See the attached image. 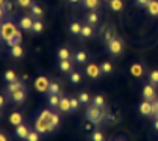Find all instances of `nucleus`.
<instances>
[{
    "label": "nucleus",
    "instance_id": "f3484780",
    "mask_svg": "<svg viewBox=\"0 0 158 141\" xmlns=\"http://www.w3.org/2000/svg\"><path fill=\"white\" fill-rule=\"evenodd\" d=\"M81 28H83V24L80 20H72L69 24V35L74 36V38H78L80 33H81Z\"/></svg>",
    "mask_w": 158,
    "mask_h": 141
},
{
    "label": "nucleus",
    "instance_id": "9d476101",
    "mask_svg": "<svg viewBox=\"0 0 158 141\" xmlns=\"http://www.w3.org/2000/svg\"><path fill=\"white\" fill-rule=\"evenodd\" d=\"M72 60H74V63H75V64L83 66V64H88V61H89V55H88V52H86V50L80 49V50L74 52Z\"/></svg>",
    "mask_w": 158,
    "mask_h": 141
},
{
    "label": "nucleus",
    "instance_id": "6e6552de",
    "mask_svg": "<svg viewBox=\"0 0 158 141\" xmlns=\"http://www.w3.org/2000/svg\"><path fill=\"white\" fill-rule=\"evenodd\" d=\"M30 130H31V127L27 122H22L20 126L14 127V136L17 139H20V141H27V136H28Z\"/></svg>",
    "mask_w": 158,
    "mask_h": 141
},
{
    "label": "nucleus",
    "instance_id": "dca6fc26",
    "mask_svg": "<svg viewBox=\"0 0 158 141\" xmlns=\"http://www.w3.org/2000/svg\"><path fill=\"white\" fill-rule=\"evenodd\" d=\"M58 111H60V113H64V114L72 113V108H71V97L61 96V102H60V108H58Z\"/></svg>",
    "mask_w": 158,
    "mask_h": 141
},
{
    "label": "nucleus",
    "instance_id": "2f4dec72",
    "mask_svg": "<svg viewBox=\"0 0 158 141\" xmlns=\"http://www.w3.org/2000/svg\"><path fill=\"white\" fill-rule=\"evenodd\" d=\"M61 102V96H47V105L52 110H58Z\"/></svg>",
    "mask_w": 158,
    "mask_h": 141
},
{
    "label": "nucleus",
    "instance_id": "8fccbe9b",
    "mask_svg": "<svg viewBox=\"0 0 158 141\" xmlns=\"http://www.w3.org/2000/svg\"><path fill=\"white\" fill-rule=\"evenodd\" d=\"M103 2H110V0H103Z\"/></svg>",
    "mask_w": 158,
    "mask_h": 141
},
{
    "label": "nucleus",
    "instance_id": "cd10ccee",
    "mask_svg": "<svg viewBox=\"0 0 158 141\" xmlns=\"http://www.w3.org/2000/svg\"><path fill=\"white\" fill-rule=\"evenodd\" d=\"M30 14H31L35 19H42L44 10H42V6H41L39 3H33V5L30 6Z\"/></svg>",
    "mask_w": 158,
    "mask_h": 141
},
{
    "label": "nucleus",
    "instance_id": "423d86ee",
    "mask_svg": "<svg viewBox=\"0 0 158 141\" xmlns=\"http://www.w3.org/2000/svg\"><path fill=\"white\" fill-rule=\"evenodd\" d=\"M156 86H153L150 82L144 83L143 85V99L144 100H149V102H153L155 99H158V94H156Z\"/></svg>",
    "mask_w": 158,
    "mask_h": 141
},
{
    "label": "nucleus",
    "instance_id": "a878e982",
    "mask_svg": "<svg viewBox=\"0 0 158 141\" xmlns=\"http://www.w3.org/2000/svg\"><path fill=\"white\" fill-rule=\"evenodd\" d=\"M102 41H103V44L106 45L111 39H114L116 38V35H114V32H113V28H110V27H105L103 30H102Z\"/></svg>",
    "mask_w": 158,
    "mask_h": 141
},
{
    "label": "nucleus",
    "instance_id": "e433bc0d",
    "mask_svg": "<svg viewBox=\"0 0 158 141\" xmlns=\"http://www.w3.org/2000/svg\"><path fill=\"white\" fill-rule=\"evenodd\" d=\"M3 79H5V83H11V82H16L19 77H17V74L14 72L13 69H6L5 74H3Z\"/></svg>",
    "mask_w": 158,
    "mask_h": 141
},
{
    "label": "nucleus",
    "instance_id": "20e7f679",
    "mask_svg": "<svg viewBox=\"0 0 158 141\" xmlns=\"http://www.w3.org/2000/svg\"><path fill=\"white\" fill-rule=\"evenodd\" d=\"M27 96H28V88L24 86V88L14 91L13 94H10V96H6V97L10 99V102H13V104H16V105H22V104H25Z\"/></svg>",
    "mask_w": 158,
    "mask_h": 141
},
{
    "label": "nucleus",
    "instance_id": "b1692460",
    "mask_svg": "<svg viewBox=\"0 0 158 141\" xmlns=\"http://www.w3.org/2000/svg\"><path fill=\"white\" fill-rule=\"evenodd\" d=\"M47 96H63V89L58 82H50V86L47 89Z\"/></svg>",
    "mask_w": 158,
    "mask_h": 141
},
{
    "label": "nucleus",
    "instance_id": "412c9836",
    "mask_svg": "<svg viewBox=\"0 0 158 141\" xmlns=\"http://www.w3.org/2000/svg\"><path fill=\"white\" fill-rule=\"evenodd\" d=\"M72 52L69 50V47H60L56 50V60L61 61V60H72Z\"/></svg>",
    "mask_w": 158,
    "mask_h": 141
},
{
    "label": "nucleus",
    "instance_id": "0eeeda50",
    "mask_svg": "<svg viewBox=\"0 0 158 141\" xmlns=\"http://www.w3.org/2000/svg\"><path fill=\"white\" fill-rule=\"evenodd\" d=\"M50 79L47 77V75H38L36 79H35V89L38 91V92H46L47 94V89H49V86H50Z\"/></svg>",
    "mask_w": 158,
    "mask_h": 141
},
{
    "label": "nucleus",
    "instance_id": "9b49d317",
    "mask_svg": "<svg viewBox=\"0 0 158 141\" xmlns=\"http://www.w3.org/2000/svg\"><path fill=\"white\" fill-rule=\"evenodd\" d=\"M67 82H69L71 85H74V86L81 85V82H83V70H80V69H74L72 72L67 75Z\"/></svg>",
    "mask_w": 158,
    "mask_h": 141
},
{
    "label": "nucleus",
    "instance_id": "aec40b11",
    "mask_svg": "<svg viewBox=\"0 0 158 141\" xmlns=\"http://www.w3.org/2000/svg\"><path fill=\"white\" fill-rule=\"evenodd\" d=\"M85 19H86V24L96 27V25H99V22H100V14L97 13V10H94V11H91V13H88Z\"/></svg>",
    "mask_w": 158,
    "mask_h": 141
},
{
    "label": "nucleus",
    "instance_id": "58836bf2",
    "mask_svg": "<svg viewBox=\"0 0 158 141\" xmlns=\"http://www.w3.org/2000/svg\"><path fill=\"white\" fill-rule=\"evenodd\" d=\"M71 97V108H72V113H77L78 110H80V100H78V97L77 96H69Z\"/></svg>",
    "mask_w": 158,
    "mask_h": 141
},
{
    "label": "nucleus",
    "instance_id": "a19ab883",
    "mask_svg": "<svg viewBox=\"0 0 158 141\" xmlns=\"http://www.w3.org/2000/svg\"><path fill=\"white\" fill-rule=\"evenodd\" d=\"M103 118H105V122H108V124H114V122H116L114 116L111 114V111H110L108 108H105V110H103Z\"/></svg>",
    "mask_w": 158,
    "mask_h": 141
},
{
    "label": "nucleus",
    "instance_id": "ea45409f",
    "mask_svg": "<svg viewBox=\"0 0 158 141\" xmlns=\"http://www.w3.org/2000/svg\"><path fill=\"white\" fill-rule=\"evenodd\" d=\"M27 141H41V133L36 129H31L28 136H27Z\"/></svg>",
    "mask_w": 158,
    "mask_h": 141
},
{
    "label": "nucleus",
    "instance_id": "f704fd0d",
    "mask_svg": "<svg viewBox=\"0 0 158 141\" xmlns=\"http://www.w3.org/2000/svg\"><path fill=\"white\" fill-rule=\"evenodd\" d=\"M100 70H102V75H110L113 74V70H114V67H113V63L111 61H103L100 64Z\"/></svg>",
    "mask_w": 158,
    "mask_h": 141
},
{
    "label": "nucleus",
    "instance_id": "c03bdc74",
    "mask_svg": "<svg viewBox=\"0 0 158 141\" xmlns=\"http://www.w3.org/2000/svg\"><path fill=\"white\" fill-rule=\"evenodd\" d=\"M135 3H136L138 6H143V8H146V6L150 3V0H135Z\"/></svg>",
    "mask_w": 158,
    "mask_h": 141
},
{
    "label": "nucleus",
    "instance_id": "6ab92c4d",
    "mask_svg": "<svg viewBox=\"0 0 158 141\" xmlns=\"http://www.w3.org/2000/svg\"><path fill=\"white\" fill-rule=\"evenodd\" d=\"M24 55H25V52H24V47H22L20 44L10 47V57H11V58H14V60H20Z\"/></svg>",
    "mask_w": 158,
    "mask_h": 141
},
{
    "label": "nucleus",
    "instance_id": "de8ad7c7",
    "mask_svg": "<svg viewBox=\"0 0 158 141\" xmlns=\"http://www.w3.org/2000/svg\"><path fill=\"white\" fill-rule=\"evenodd\" d=\"M71 5H75V3H78V2H81V0H67Z\"/></svg>",
    "mask_w": 158,
    "mask_h": 141
},
{
    "label": "nucleus",
    "instance_id": "1a4fd4ad",
    "mask_svg": "<svg viewBox=\"0 0 158 141\" xmlns=\"http://www.w3.org/2000/svg\"><path fill=\"white\" fill-rule=\"evenodd\" d=\"M33 22H35V17L30 14V16H22L19 19V28L25 33H31V27H33Z\"/></svg>",
    "mask_w": 158,
    "mask_h": 141
},
{
    "label": "nucleus",
    "instance_id": "ddd939ff",
    "mask_svg": "<svg viewBox=\"0 0 158 141\" xmlns=\"http://www.w3.org/2000/svg\"><path fill=\"white\" fill-rule=\"evenodd\" d=\"M138 111H139V114H141V116L152 118V113H153V105H152V102H149V100H144V99H143V102L138 105Z\"/></svg>",
    "mask_w": 158,
    "mask_h": 141
},
{
    "label": "nucleus",
    "instance_id": "37998d69",
    "mask_svg": "<svg viewBox=\"0 0 158 141\" xmlns=\"http://www.w3.org/2000/svg\"><path fill=\"white\" fill-rule=\"evenodd\" d=\"M152 105H153V113H152V118H158V99H155V100L152 102Z\"/></svg>",
    "mask_w": 158,
    "mask_h": 141
},
{
    "label": "nucleus",
    "instance_id": "7ed1b4c3",
    "mask_svg": "<svg viewBox=\"0 0 158 141\" xmlns=\"http://www.w3.org/2000/svg\"><path fill=\"white\" fill-rule=\"evenodd\" d=\"M17 30V27H16V24L13 22V20H3L2 22V27H0V38H2V41L3 42H6L8 39H10V36L14 33Z\"/></svg>",
    "mask_w": 158,
    "mask_h": 141
},
{
    "label": "nucleus",
    "instance_id": "c85d7f7f",
    "mask_svg": "<svg viewBox=\"0 0 158 141\" xmlns=\"http://www.w3.org/2000/svg\"><path fill=\"white\" fill-rule=\"evenodd\" d=\"M146 11L152 17H158V0H150V3L146 6Z\"/></svg>",
    "mask_w": 158,
    "mask_h": 141
},
{
    "label": "nucleus",
    "instance_id": "49530a36",
    "mask_svg": "<svg viewBox=\"0 0 158 141\" xmlns=\"http://www.w3.org/2000/svg\"><path fill=\"white\" fill-rule=\"evenodd\" d=\"M0 141H10V138H8L6 132H0Z\"/></svg>",
    "mask_w": 158,
    "mask_h": 141
},
{
    "label": "nucleus",
    "instance_id": "473e14b6",
    "mask_svg": "<svg viewBox=\"0 0 158 141\" xmlns=\"http://www.w3.org/2000/svg\"><path fill=\"white\" fill-rule=\"evenodd\" d=\"M81 3H83V6H85V8L91 10V11H94V10H99V8H100V0H81Z\"/></svg>",
    "mask_w": 158,
    "mask_h": 141
},
{
    "label": "nucleus",
    "instance_id": "a18cd8bd",
    "mask_svg": "<svg viewBox=\"0 0 158 141\" xmlns=\"http://www.w3.org/2000/svg\"><path fill=\"white\" fill-rule=\"evenodd\" d=\"M152 127H153V130L158 133V118H153V121H152Z\"/></svg>",
    "mask_w": 158,
    "mask_h": 141
},
{
    "label": "nucleus",
    "instance_id": "39448f33",
    "mask_svg": "<svg viewBox=\"0 0 158 141\" xmlns=\"http://www.w3.org/2000/svg\"><path fill=\"white\" fill-rule=\"evenodd\" d=\"M85 74L89 77V79H93V80H97L102 77V70H100V66L97 63H88L85 66Z\"/></svg>",
    "mask_w": 158,
    "mask_h": 141
},
{
    "label": "nucleus",
    "instance_id": "7c9ffc66",
    "mask_svg": "<svg viewBox=\"0 0 158 141\" xmlns=\"http://www.w3.org/2000/svg\"><path fill=\"white\" fill-rule=\"evenodd\" d=\"M61 124V119H60V114L56 111H52V116H50V133L55 132Z\"/></svg>",
    "mask_w": 158,
    "mask_h": 141
},
{
    "label": "nucleus",
    "instance_id": "4c0bfd02",
    "mask_svg": "<svg viewBox=\"0 0 158 141\" xmlns=\"http://www.w3.org/2000/svg\"><path fill=\"white\" fill-rule=\"evenodd\" d=\"M147 82H150L153 86H158V69H152L147 74Z\"/></svg>",
    "mask_w": 158,
    "mask_h": 141
},
{
    "label": "nucleus",
    "instance_id": "4be33fe9",
    "mask_svg": "<svg viewBox=\"0 0 158 141\" xmlns=\"http://www.w3.org/2000/svg\"><path fill=\"white\" fill-rule=\"evenodd\" d=\"M77 97H78V100H80V104H81L83 107H89V105H91L93 96H91L88 91H80V92H77Z\"/></svg>",
    "mask_w": 158,
    "mask_h": 141
},
{
    "label": "nucleus",
    "instance_id": "bb28decb",
    "mask_svg": "<svg viewBox=\"0 0 158 141\" xmlns=\"http://www.w3.org/2000/svg\"><path fill=\"white\" fill-rule=\"evenodd\" d=\"M91 105H94V107H97V108H102V110H105V108H106V102H105V97L102 96V94H96V96H93Z\"/></svg>",
    "mask_w": 158,
    "mask_h": 141
},
{
    "label": "nucleus",
    "instance_id": "a211bd4d",
    "mask_svg": "<svg viewBox=\"0 0 158 141\" xmlns=\"http://www.w3.org/2000/svg\"><path fill=\"white\" fill-rule=\"evenodd\" d=\"M94 35H96L94 27H93V25H89V24H85L78 38H80V39H91V38H94Z\"/></svg>",
    "mask_w": 158,
    "mask_h": 141
},
{
    "label": "nucleus",
    "instance_id": "f8f14e48",
    "mask_svg": "<svg viewBox=\"0 0 158 141\" xmlns=\"http://www.w3.org/2000/svg\"><path fill=\"white\" fill-rule=\"evenodd\" d=\"M58 70L64 75H69L74 70V61L72 60H61L58 61Z\"/></svg>",
    "mask_w": 158,
    "mask_h": 141
},
{
    "label": "nucleus",
    "instance_id": "c756f323",
    "mask_svg": "<svg viewBox=\"0 0 158 141\" xmlns=\"http://www.w3.org/2000/svg\"><path fill=\"white\" fill-rule=\"evenodd\" d=\"M44 28H46V25H44V20H42V19H35L33 27H31V33H33V35H41V33L44 32Z\"/></svg>",
    "mask_w": 158,
    "mask_h": 141
},
{
    "label": "nucleus",
    "instance_id": "2eb2a0df",
    "mask_svg": "<svg viewBox=\"0 0 158 141\" xmlns=\"http://www.w3.org/2000/svg\"><path fill=\"white\" fill-rule=\"evenodd\" d=\"M8 122H10L13 127L20 126L22 122H24V114H22L20 111H13V113H10V116H8Z\"/></svg>",
    "mask_w": 158,
    "mask_h": 141
},
{
    "label": "nucleus",
    "instance_id": "f257e3e1",
    "mask_svg": "<svg viewBox=\"0 0 158 141\" xmlns=\"http://www.w3.org/2000/svg\"><path fill=\"white\" fill-rule=\"evenodd\" d=\"M85 118H86V119L91 122V124H94L96 127H100V126L105 122L103 110H102V108H97V107H94V105L86 107V110H85Z\"/></svg>",
    "mask_w": 158,
    "mask_h": 141
},
{
    "label": "nucleus",
    "instance_id": "393cba45",
    "mask_svg": "<svg viewBox=\"0 0 158 141\" xmlns=\"http://www.w3.org/2000/svg\"><path fill=\"white\" fill-rule=\"evenodd\" d=\"M130 72H131V75H133V77L141 79V77L144 75V67H143V64H141V63H133V64L130 66Z\"/></svg>",
    "mask_w": 158,
    "mask_h": 141
},
{
    "label": "nucleus",
    "instance_id": "5701e85b",
    "mask_svg": "<svg viewBox=\"0 0 158 141\" xmlns=\"http://www.w3.org/2000/svg\"><path fill=\"white\" fill-rule=\"evenodd\" d=\"M22 42V30H16L11 36H10V39L5 42L8 47H13V45H17V44H20Z\"/></svg>",
    "mask_w": 158,
    "mask_h": 141
},
{
    "label": "nucleus",
    "instance_id": "72a5a7b5",
    "mask_svg": "<svg viewBox=\"0 0 158 141\" xmlns=\"http://www.w3.org/2000/svg\"><path fill=\"white\" fill-rule=\"evenodd\" d=\"M89 141H105V133L99 129H94L89 133Z\"/></svg>",
    "mask_w": 158,
    "mask_h": 141
},
{
    "label": "nucleus",
    "instance_id": "c9c22d12",
    "mask_svg": "<svg viewBox=\"0 0 158 141\" xmlns=\"http://www.w3.org/2000/svg\"><path fill=\"white\" fill-rule=\"evenodd\" d=\"M110 8L114 13L122 11L124 10V0H110Z\"/></svg>",
    "mask_w": 158,
    "mask_h": 141
},
{
    "label": "nucleus",
    "instance_id": "f03ea898",
    "mask_svg": "<svg viewBox=\"0 0 158 141\" xmlns=\"http://www.w3.org/2000/svg\"><path fill=\"white\" fill-rule=\"evenodd\" d=\"M122 49H124V42H122V39L119 36H116L114 39H111L106 44V52L111 57H119L122 53Z\"/></svg>",
    "mask_w": 158,
    "mask_h": 141
},
{
    "label": "nucleus",
    "instance_id": "79ce46f5",
    "mask_svg": "<svg viewBox=\"0 0 158 141\" xmlns=\"http://www.w3.org/2000/svg\"><path fill=\"white\" fill-rule=\"evenodd\" d=\"M16 3H17V6L24 8V10H27V8H30V6L33 5L31 0H16Z\"/></svg>",
    "mask_w": 158,
    "mask_h": 141
},
{
    "label": "nucleus",
    "instance_id": "09e8293b",
    "mask_svg": "<svg viewBox=\"0 0 158 141\" xmlns=\"http://www.w3.org/2000/svg\"><path fill=\"white\" fill-rule=\"evenodd\" d=\"M108 141H118V139H116V136H113V138H111V139H108Z\"/></svg>",
    "mask_w": 158,
    "mask_h": 141
},
{
    "label": "nucleus",
    "instance_id": "4468645a",
    "mask_svg": "<svg viewBox=\"0 0 158 141\" xmlns=\"http://www.w3.org/2000/svg\"><path fill=\"white\" fill-rule=\"evenodd\" d=\"M24 86H27L25 83H24V80H16V82H11V83H6L5 85V89H3V92L6 94V96H10V94H13L14 91H17V89H20V88H24Z\"/></svg>",
    "mask_w": 158,
    "mask_h": 141
}]
</instances>
